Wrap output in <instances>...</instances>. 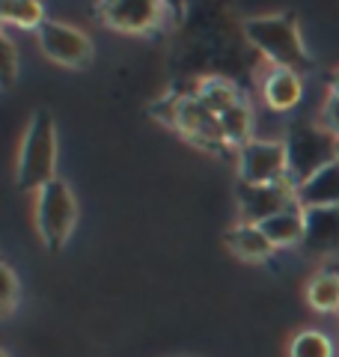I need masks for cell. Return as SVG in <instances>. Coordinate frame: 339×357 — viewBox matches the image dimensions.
Here are the masks:
<instances>
[{"instance_id":"6da1fadb","label":"cell","mask_w":339,"mask_h":357,"mask_svg":"<svg viewBox=\"0 0 339 357\" xmlns=\"http://www.w3.org/2000/svg\"><path fill=\"white\" fill-rule=\"evenodd\" d=\"M244 36L271 66H274V69H292L298 75L312 69V60H310L307 48H303L298 18L292 13L247 18Z\"/></svg>"},{"instance_id":"7a4b0ae2","label":"cell","mask_w":339,"mask_h":357,"mask_svg":"<svg viewBox=\"0 0 339 357\" xmlns=\"http://www.w3.org/2000/svg\"><path fill=\"white\" fill-rule=\"evenodd\" d=\"M56 178V126L45 107L33 110L18 149L15 182L21 191H39Z\"/></svg>"},{"instance_id":"3957f363","label":"cell","mask_w":339,"mask_h":357,"mask_svg":"<svg viewBox=\"0 0 339 357\" xmlns=\"http://www.w3.org/2000/svg\"><path fill=\"white\" fill-rule=\"evenodd\" d=\"M339 155V140L333 134H327L319 122H295L286 134V158H289V182L303 185L310 178L324 170L327 164H333Z\"/></svg>"},{"instance_id":"277c9868","label":"cell","mask_w":339,"mask_h":357,"mask_svg":"<svg viewBox=\"0 0 339 357\" xmlns=\"http://www.w3.org/2000/svg\"><path fill=\"white\" fill-rule=\"evenodd\" d=\"M33 218H36V232L45 248L60 250L69 241L75 223H77V199L72 194V188L63 178H54V182L39 188Z\"/></svg>"},{"instance_id":"5b68a950","label":"cell","mask_w":339,"mask_h":357,"mask_svg":"<svg viewBox=\"0 0 339 357\" xmlns=\"http://www.w3.org/2000/svg\"><path fill=\"white\" fill-rule=\"evenodd\" d=\"M289 178L286 140H250L239 149V182L277 185Z\"/></svg>"},{"instance_id":"8992f818","label":"cell","mask_w":339,"mask_h":357,"mask_svg":"<svg viewBox=\"0 0 339 357\" xmlns=\"http://www.w3.org/2000/svg\"><path fill=\"white\" fill-rule=\"evenodd\" d=\"M235 199H239V220L250 223V227H259L268 218L280 215L292 206H298L295 197V185L289 182H277V185H247L239 182L235 185Z\"/></svg>"},{"instance_id":"52a82bcc","label":"cell","mask_w":339,"mask_h":357,"mask_svg":"<svg viewBox=\"0 0 339 357\" xmlns=\"http://www.w3.org/2000/svg\"><path fill=\"white\" fill-rule=\"evenodd\" d=\"M39 36V48L48 60L69 69H84L93 60V42L81 27H72L66 21H45Z\"/></svg>"},{"instance_id":"ba28073f","label":"cell","mask_w":339,"mask_h":357,"mask_svg":"<svg viewBox=\"0 0 339 357\" xmlns=\"http://www.w3.org/2000/svg\"><path fill=\"white\" fill-rule=\"evenodd\" d=\"M176 131L182 134L185 140L194 143V146H199V149L220 152V155H229V149H232L229 143H226V137H223L220 119L214 116L194 93L182 96V110H179Z\"/></svg>"},{"instance_id":"9c48e42d","label":"cell","mask_w":339,"mask_h":357,"mask_svg":"<svg viewBox=\"0 0 339 357\" xmlns=\"http://www.w3.org/2000/svg\"><path fill=\"white\" fill-rule=\"evenodd\" d=\"M164 9L167 6L155 0H107V3H98V18L116 33L143 36L161 24Z\"/></svg>"},{"instance_id":"30bf717a","label":"cell","mask_w":339,"mask_h":357,"mask_svg":"<svg viewBox=\"0 0 339 357\" xmlns=\"http://www.w3.org/2000/svg\"><path fill=\"white\" fill-rule=\"evenodd\" d=\"M303 244L310 256H339V206L303 208Z\"/></svg>"},{"instance_id":"8fae6325","label":"cell","mask_w":339,"mask_h":357,"mask_svg":"<svg viewBox=\"0 0 339 357\" xmlns=\"http://www.w3.org/2000/svg\"><path fill=\"white\" fill-rule=\"evenodd\" d=\"M303 98V75L292 69H274L271 66L262 81V102L274 114H289L295 110Z\"/></svg>"},{"instance_id":"7c38bea8","label":"cell","mask_w":339,"mask_h":357,"mask_svg":"<svg viewBox=\"0 0 339 357\" xmlns=\"http://www.w3.org/2000/svg\"><path fill=\"white\" fill-rule=\"evenodd\" d=\"M301 208H322V206H339V161L327 164L324 170L315 173L310 182L295 188Z\"/></svg>"},{"instance_id":"4fadbf2b","label":"cell","mask_w":339,"mask_h":357,"mask_svg":"<svg viewBox=\"0 0 339 357\" xmlns=\"http://www.w3.org/2000/svg\"><path fill=\"white\" fill-rule=\"evenodd\" d=\"M223 241L239 259H247V262H268L277 253V248L268 241L265 232L259 227H250V223H239V227L226 229Z\"/></svg>"},{"instance_id":"5bb4252c","label":"cell","mask_w":339,"mask_h":357,"mask_svg":"<svg viewBox=\"0 0 339 357\" xmlns=\"http://www.w3.org/2000/svg\"><path fill=\"white\" fill-rule=\"evenodd\" d=\"M259 229L268 236V241L274 248H301L303 244V232H307V223H303V208L301 206H292L280 215L268 218L265 223H259Z\"/></svg>"},{"instance_id":"9a60e30c","label":"cell","mask_w":339,"mask_h":357,"mask_svg":"<svg viewBox=\"0 0 339 357\" xmlns=\"http://www.w3.org/2000/svg\"><path fill=\"white\" fill-rule=\"evenodd\" d=\"M194 96L211 110L214 116H220V114H226L229 107H235L239 102H244V98H241V89L235 86L232 81H226V77H218V75L202 77Z\"/></svg>"},{"instance_id":"2e32d148","label":"cell","mask_w":339,"mask_h":357,"mask_svg":"<svg viewBox=\"0 0 339 357\" xmlns=\"http://www.w3.org/2000/svg\"><path fill=\"white\" fill-rule=\"evenodd\" d=\"M307 304L315 312H339V268H322L307 283Z\"/></svg>"},{"instance_id":"e0dca14e","label":"cell","mask_w":339,"mask_h":357,"mask_svg":"<svg viewBox=\"0 0 339 357\" xmlns=\"http://www.w3.org/2000/svg\"><path fill=\"white\" fill-rule=\"evenodd\" d=\"M0 21L6 27H18V30H42L45 18V6L39 0H6L0 3Z\"/></svg>"},{"instance_id":"ac0fdd59","label":"cell","mask_w":339,"mask_h":357,"mask_svg":"<svg viewBox=\"0 0 339 357\" xmlns=\"http://www.w3.org/2000/svg\"><path fill=\"white\" fill-rule=\"evenodd\" d=\"M220 119V128H223V137L229 146H247L253 140V110L247 102H239L235 107H229L226 114L218 116Z\"/></svg>"},{"instance_id":"d6986e66","label":"cell","mask_w":339,"mask_h":357,"mask_svg":"<svg viewBox=\"0 0 339 357\" xmlns=\"http://www.w3.org/2000/svg\"><path fill=\"white\" fill-rule=\"evenodd\" d=\"M289 357H336V349H333V340L327 337L324 331L307 328L292 337Z\"/></svg>"},{"instance_id":"ffe728a7","label":"cell","mask_w":339,"mask_h":357,"mask_svg":"<svg viewBox=\"0 0 339 357\" xmlns=\"http://www.w3.org/2000/svg\"><path fill=\"white\" fill-rule=\"evenodd\" d=\"M152 110V116L158 122H164V126L170 128H176V122H179V110H182V96H164V98H158V102L149 107Z\"/></svg>"},{"instance_id":"44dd1931","label":"cell","mask_w":339,"mask_h":357,"mask_svg":"<svg viewBox=\"0 0 339 357\" xmlns=\"http://www.w3.org/2000/svg\"><path fill=\"white\" fill-rule=\"evenodd\" d=\"M0 66H3V84L13 86L18 77V51L6 33H3V39H0Z\"/></svg>"},{"instance_id":"7402d4cb","label":"cell","mask_w":339,"mask_h":357,"mask_svg":"<svg viewBox=\"0 0 339 357\" xmlns=\"http://www.w3.org/2000/svg\"><path fill=\"white\" fill-rule=\"evenodd\" d=\"M319 126L339 140V96L336 93H327L324 105H322V114H319Z\"/></svg>"},{"instance_id":"603a6c76","label":"cell","mask_w":339,"mask_h":357,"mask_svg":"<svg viewBox=\"0 0 339 357\" xmlns=\"http://www.w3.org/2000/svg\"><path fill=\"white\" fill-rule=\"evenodd\" d=\"M0 274H3V316H9V312L15 310V304H18V277H15V271H13V265H0Z\"/></svg>"},{"instance_id":"cb8c5ba5","label":"cell","mask_w":339,"mask_h":357,"mask_svg":"<svg viewBox=\"0 0 339 357\" xmlns=\"http://www.w3.org/2000/svg\"><path fill=\"white\" fill-rule=\"evenodd\" d=\"M331 93H336V96H339V72L333 75V84H331Z\"/></svg>"},{"instance_id":"d4e9b609","label":"cell","mask_w":339,"mask_h":357,"mask_svg":"<svg viewBox=\"0 0 339 357\" xmlns=\"http://www.w3.org/2000/svg\"><path fill=\"white\" fill-rule=\"evenodd\" d=\"M0 357H9V351H3V354H0Z\"/></svg>"},{"instance_id":"484cf974","label":"cell","mask_w":339,"mask_h":357,"mask_svg":"<svg viewBox=\"0 0 339 357\" xmlns=\"http://www.w3.org/2000/svg\"><path fill=\"white\" fill-rule=\"evenodd\" d=\"M336 161H339V155H336Z\"/></svg>"}]
</instances>
